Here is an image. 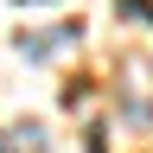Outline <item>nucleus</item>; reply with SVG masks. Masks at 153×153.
I'll use <instances>...</instances> for the list:
<instances>
[{"instance_id":"obj_1","label":"nucleus","mask_w":153,"mask_h":153,"mask_svg":"<svg viewBox=\"0 0 153 153\" xmlns=\"http://www.w3.org/2000/svg\"><path fill=\"white\" fill-rule=\"evenodd\" d=\"M76 32H83V26H45V32H19V57H26V64H45V57H57L64 45H76Z\"/></svg>"},{"instance_id":"obj_2","label":"nucleus","mask_w":153,"mask_h":153,"mask_svg":"<svg viewBox=\"0 0 153 153\" xmlns=\"http://www.w3.org/2000/svg\"><path fill=\"white\" fill-rule=\"evenodd\" d=\"M115 13L121 19H153V0H115Z\"/></svg>"},{"instance_id":"obj_3","label":"nucleus","mask_w":153,"mask_h":153,"mask_svg":"<svg viewBox=\"0 0 153 153\" xmlns=\"http://www.w3.org/2000/svg\"><path fill=\"white\" fill-rule=\"evenodd\" d=\"M0 153H13V140H7V134H0Z\"/></svg>"},{"instance_id":"obj_4","label":"nucleus","mask_w":153,"mask_h":153,"mask_svg":"<svg viewBox=\"0 0 153 153\" xmlns=\"http://www.w3.org/2000/svg\"><path fill=\"white\" fill-rule=\"evenodd\" d=\"M19 7H38V0H19Z\"/></svg>"}]
</instances>
